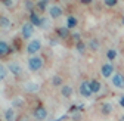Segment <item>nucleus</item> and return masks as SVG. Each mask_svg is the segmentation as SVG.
<instances>
[{"label":"nucleus","instance_id":"1","mask_svg":"<svg viewBox=\"0 0 124 121\" xmlns=\"http://www.w3.org/2000/svg\"><path fill=\"white\" fill-rule=\"evenodd\" d=\"M28 68H30V71H33V72L40 71L43 68V58L37 56V55L30 56V59H28Z\"/></svg>","mask_w":124,"mask_h":121},{"label":"nucleus","instance_id":"2","mask_svg":"<svg viewBox=\"0 0 124 121\" xmlns=\"http://www.w3.org/2000/svg\"><path fill=\"white\" fill-rule=\"evenodd\" d=\"M40 49H41V41H40V40H37V38L31 40V41L27 44V53H28V55H31V56L37 55V52H39Z\"/></svg>","mask_w":124,"mask_h":121},{"label":"nucleus","instance_id":"3","mask_svg":"<svg viewBox=\"0 0 124 121\" xmlns=\"http://www.w3.org/2000/svg\"><path fill=\"white\" fill-rule=\"evenodd\" d=\"M33 117L37 120V121H44L47 118V109H46L43 105H37L33 111Z\"/></svg>","mask_w":124,"mask_h":121},{"label":"nucleus","instance_id":"4","mask_svg":"<svg viewBox=\"0 0 124 121\" xmlns=\"http://www.w3.org/2000/svg\"><path fill=\"white\" fill-rule=\"evenodd\" d=\"M78 92H80V95L83 96V98H90L92 95H93V92H92V89H90V81H81L80 83V87H78Z\"/></svg>","mask_w":124,"mask_h":121},{"label":"nucleus","instance_id":"5","mask_svg":"<svg viewBox=\"0 0 124 121\" xmlns=\"http://www.w3.org/2000/svg\"><path fill=\"white\" fill-rule=\"evenodd\" d=\"M21 34H22V38H30L31 36L34 34V25L31 24V22H25L21 28Z\"/></svg>","mask_w":124,"mask_h":121},{"label":"nucleus","instance_id":"6","mask_svg":"<svg viewBox=\"0 0 124 121\" xmlns=\"http://www.w3.org/2000/svg\"><path fill=\"white\" fill-rule=\"evenodd\" d=\"M101 74H102V77L105 78H112V75H114V65L112 64H103L101 67Z\"/></svg>","mask_w":124,"mask_h":121},{"label":"nucleus","instance_id":"7","mask_svg":"<svg viewBox=\"0 0 124 121\" xmlns=\"http://www.w3.org/2000/svg\"><path fill=\"white\" fill-rule=\"evenodd\" d=\"M111 81H112V86H114V87H117V89H124V75H123V74H120V72L114 74L112 78H111Z\"/></svg>","mask_w":124,"mask_h":121},{"label":"nucleus","instance_id":"8","mask_svg":"<svg viewBox=\"0 0 124 121\" xmlns=\"http://www.w3.org/2000/svg\"><path fill=\"white\" fill-rule=\"evenodd\" d=\"M62 8L61 6H58V5H53V6H50L49 8V15H50V18H53V19H58V18H61V15H62Z\"/></svg>","mask_w":124,"mask_h":121},{"label":"nucleus","instance_id":"9","mask_svg":"<svg viewBox=\"0 0 124 121\" xmlns=\"http://www.w3.org/2000/svg\"><path fill=\"white\" fill-rule=\"evenodd\" d=\"M30 22L31 24H33L34 27H41L43 25V19L39 16V15H37V12H30Z\"/></svg>","mask_w":124,"mask_h":121},{"label":"nucleus","instance_id":"10","mask_svg":"<svg viewBox=\"0 0 124 121\" xmlns=\"http://www.w3.org/2000/svg\"><path fill=\"white\" fill-rule=\"evenodd\" d=\"M8 69L15 75V77H18V75H21V74H22V68H21V65H19V64H16V62H10V64L8 65Z\"/></svg>","mask_w":124,"mask_h":121},{"label":"nucleus","instance_id":"11","mask_svg":"<svg viewBox=\"0 0 124 121\" xmlns=\"http://www.w3.org/2000/svg\"><path fill=\"white\" fill-rule=\"evenodd\" d=\"M56 36L62 40H65L70 37V28L68 27H58L56 28Z\"/></svg>","mask_w":124,"mask_h":121},{"label":"nucleus","instance_id":"12","mask_svg":"<svg viewBox=\"0 0 124 121\" xmlns=\"http://www.w3.org/2000/svg\"><path fill=\"white\" fill-rule=\"evenodd\" d=\"M72 87L70 86V84H64L61 87V95H62V98H65V99H68V98H71L72 96Z\"/></svg>","mask_w":124,"mask_h":121},{"label":"nucleus","instance_id":"13","mask_svg":"<svg viewBox=\"0 0 124 121\" xmlns=\"http://www.w3.org/2000/svg\"><path fill=\"white\" fill-rule=\"evenodd\" d=\"M101 114L105 115V117H108L109 114H112V105L109 102H103L101 105Z\"/></svg>","mask_w":124,"mask_h":121},{"label":"nucleus","instance_id":"14","mask_svg":"<svg viewBox=\"0 0 124 121\" xmlns=\"http://www.w3.org/2000/svg\"><path fill=\"white\" fill-rule=\"evenodd\" d=\"M12 52V49L9 47V44L6 41H0V58H5Z\"/></svg>","mask_w":124,"mask_h":121},{"label":"nucleus","instance_id":"15","mask_svg":"<svg viewBox=\"0 0 124 121\" xmlns=\"http://www.w3.org/2000/svg\"><path fill=\"white\" fill-rule=\"evenodd\" d=\"M5 121H16V114H15V109L13 108H8L5 111Z\"/></svg>","mask_w":124,"mask_h":121},{"label":"nucleus","instance_id":"16","mask_svg":"<svg viewBox=\"0 0 124 121\" xmlns=\"http://www.w3.org/2000/svg\"><path fill=\"white\" fill-rule=\"evenodd\" d=\"M101 81L99 80H96V78H93V80H90V89H92V92L93 93H99L101 92Z\"/></svg>","mask_w":124,"mask_h":121},{"label":"nucleus","instance_id":"17","mask_svg":"<svg viewBox=\"0 0 124 121\" xmlns=\"http://www.w3.org/2000/svg\"><path fill=\"white\" fill-rule=\"evenodd\" d=\"M77 24H78V21H77V18H75V16H72V15H70V16L67 18V27H68L70 30L75 28V27H77Z\"/></svg>","mask_w":124,"mask_h":121},{"label":"nucleus","instance_id":"18","mask_svg":"<svg viewBox=\"0 0 124 121\" xmlns=\"http://www.w3.org/2000/svg\"><path fill=\"white\" fill-rule=\"evenodd\" d=\"M62 81H64V80H62L61 75H53V77H52V84L56 86V87H62V86H64Z\"/></svg>","mask_w":124,"mask_h":121},{"label":"nucleus","instance_id":"19","mask_svg":"<svg viewBox=\"0 0 124 121\" xmlns=\"http://www.w3.org/2000/svg\"><path fill=\"white\" fill-rule=\"evenodd\" d=\"M10 19L9 18H6V16H0V27L2 28H9L10 27Z\"/></svg>","mask_w":124,"mask_h":121},{"label":"nucleus","instance_id":"20","mask_svg":"<svg viewBox=\"0 0 124 121\" xmlns=\"http://www.w3.org/2000/svg\"><path fill=\"white\" fill-rule=\"evenodd\" d=\"M117 50L115 49H108L106 50V58H108V60H114L115 58H117Z\"/></svg>","mask_w":124,"mask_h":121},{"label":"nucleus","instance_id":"21","mask_svg":"<svg viewBox=\"0 0 124 121\" xmlns=\"http://www.w3.org/2000/svg\"><path fill=\"white\" fill-rule=\"evenodd\" d=\"M99 46H101V44H99V41H98L96 38H92V40L89 41V47H90L92 50H98Z\"/></svg>","mask_w":124,"mask_h":121},{"label":"nucleus","instance_id":"22","mask_svg":"<svg viewBox=\"0 0 124 121\" xmlns=\"http://www.w3.org/2000/svg\"><path fill=\"white\" fill-rule=\"evenodd\" d=\"M75 49L78 50L80 53H84V52H86V44H84V41H78V43H75Z\"/></svg>","mask_w":124,"mask_h":121},{"label":"nucleus","instance_id":"23","mask_svg":"<svg viewBox=\"0 0 124 121\" xmlns=\"http://www.w3.org/2000/svg\"><path fill=\"white\" fill-rule=\"evenodd\" d=\"M6 74H8V68H6L5 65L0 64V81L6 78Z\"/></svg>","mask_w":124,"mask_h":121},{"label":"nucleus","instance_id":"24","mask_svg":"<svg viewBox=\"0 0 124 121\" xmlns=\"http://www.w3.org/2000/svg\"><path fill=\"white\" fill-rule=\"evenodd\" d=\"M25 89L28 90V92H37L39 90V84H34V83H28L25 86Z\"/></svg>","mask_w":124,"mask_h":121},{"label":"nucleus","instance_id":"25","mask_svg":"<svg viewBox=\"0 0 124 121\" xmlns=\"http://www.w3.org/2000/svg\"><path fill=\"white\" fill-rule=\"evenodd\" d=\"M46 8H47V2H43V0H40V2L37 3V9H39L40 12H44Z\"/></svg>","mask_w":124,"mask_h":121},{"label":"nucleus","instance_id":"26","mask_svg":"<svg viewBox=\"0 0 124 121\" xmlns=\"http://www.w3.org/2000/svg\"><path fill=\"white\" fill-rule=\"evenodd\" d=\"M103 3H105L108 8H114V6L118 3V0H103Z\"/></svg>","mask_w":124,"mask_h":121},{"label":"nucleus","instance_id":"27","mask_svg":"<svg viewBox=\"0 0 124 121\" xmlns=\"http://www.w3.org/2000/svg\"><path fill=\"white\" fill-rule=\"evenodd\" d=\"M21 105H22V99H15L12 102V106L13 108H21Z\"/></svg>","mask_w":124,"mask_h":121},{"label":"nucleus","instance_id":"28","mask_svg":"<svg viewBox=\"0 0 124 121\" xmlns=\"http://www.w3.org/2000/svg\"><path fill=\"white\" fill-rule=\"evenodd\" d=\"M0 2H2L5 6H8V8H10V6L13 5V2H12V0H0Z\"/></svg>","mask_w":124,"mask_h":121},{"label":"nucleus","instance_id":"29","mask_svg":"<svg viewBox=\"0 0 124 121\" xmlns=\"http://www.w3.org/2000/svg\"><path fill=\"white\" fill-rule=\"evenodd\" d=\"M118 103H120V106H123V108H124V95H123V96H120Z\"/></svg>","mask_w":124,"mask_h":121},{"label":"nucleus","instance_id":"30","mask_svg":"<svg viewBox=\"0 0 124 121\" xmlns=\"http://www.w3.org/2000/svg\"><path fill=\"white\" fill-rule=\"evenodd\" d=\"M80 2H81L83 5H90V3L93 2V0H80Z\"/></svg>","mask_w":124,"mask_h":121},{"label":"nucleus","instance_id":"31","mask_svg":"<svg viewBox=\"0 0 124 121\" xmlns=\"http://www.w3.org/2000/svg\"><path fill=\"white\" fill-rule=\"evenodd\" d=\"M121 24H123V25H124V16H123V18H121Z\"/></svg>","mask_w":124,"mask_h":121},{"label":"nucleus","instance_id":"32","mask_svg":"<svg viewBox=\"0 0 124 121\" xmlns=\"http://www.w3.org/2000/svg\"><path fill=\"white\" fill-rule=\"evenodd\" d=\"M118 121H124V115H123V117H121V118H120Z\"/></svg>","mask_w":124,"mask_h":121},{"label":"nucleus","instance_id":"33","mask_svg":"<svg viewBox=\"0 0 124 121\" xmlns=\"http://www.w3.org/2000/svg\"><path fill=\"white\" fill-rule=\"evenodd\" d=\"M43 2H49V0H43Z\"/></svg>","mask_w":124,"mask_h":121}]
</instances>
